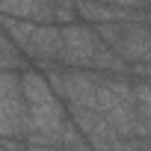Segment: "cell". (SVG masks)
Wrapping results in <instances>:
<instances>
[{"instance_id":"1","label":"cell","mask_w":151,"mask_h":151,"mask_svg":"<svg viewBox=\"0 0 151 151\" xmlns=\"http://www.w3.org/2000/svg\"><path fill=\"white\" fill-rule=\"evenodd\" d=\"M62 39H65V50H62V65H74V68H92L98 50L107 45L95 24H80V21H74L68 27H62Z\"/></svg>"},{"instance_id":"2","label":"cell","mask_w":151,"mask_h":151,"mask_svg":"<svg viewBox=\"0 0 151 151\" xmlns=\"http://www.w3.org/2000/svg\"><path fill=\"white\" fill-rule=\"evenodd\" d=\"M21 50L39 62H62V50H65V39H62V27L56 24H36L30 39L21 45Z\"/></svg>"},{"instance_id":"3","label":"cell","mask_w":151,"mask_h":151,"mask_svg":"<svg viewBox=\"0 0 151 151\" xmlns=\"http://www.w3.org/2000/svg\"><path fill=\"white\" fill-rule=\"evenodd\" d=\"M3 15L27 18L36 24H56V0H0Z\"/></svg>"},{"instance_id":"4","label":"cell","mask_w":151,"mask_h":151,"mask_svg":"<svg viewBox=\"0 0 151 151\" xmlns=\"http://www.w3.org/2000/svg\"><path fill=\"white\" fill-rule=\"evenodd\" d=\"M21 89H24V98H27L30 104H42V101L59 98V95L53 92L50 80H47V71H45V74H42V71H33V68L21 71Z\"/></svg>"},{"instance_id":"5","label":"cell","mask_w":151,"mask_h":151,"mask_svg":"<svg viewBox=\"0 0 151 151\" xmlns=\"http://www.w3.org/2000/svg\"><path fill=\"white\" fill-rule=\"evenodd\" d=\"M80 18V6H77V0H56V24L68 27Z\"/></svg>"},{"instance_id":"6","label":"cell","mask_w":151,"mask_h":151,"mask_svg":"<svg viewBox=\"0 0 151 151\" xmlns=\"http://www.w3.org/2000/svg\"><path fill=\"white\" fill-rule=\"evenodd\" d=\"M30 151H62L59 145H39V142H30Z\"/></svg>"}]
</instances>
